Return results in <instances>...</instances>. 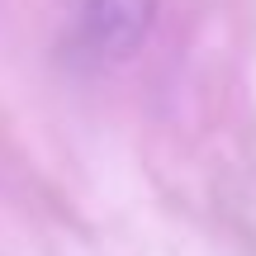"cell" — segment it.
<instances>
[{
    "instance_id": "obj_1",
    "label": "cell",
    "mask_w": 256,
    "mask_h": 256,
    "mask_svg": "<svg viewBox=\"0 0 256 256\" xmlns=\"http://www.w3.org/2000/svg\"><path fill=\"white\" fill-rule=\"evenodd\" d=\"M156 0H86L81 19H76V57L90 66H114L142 48L152 34Z\"/></svg>"
}]
</instances>
